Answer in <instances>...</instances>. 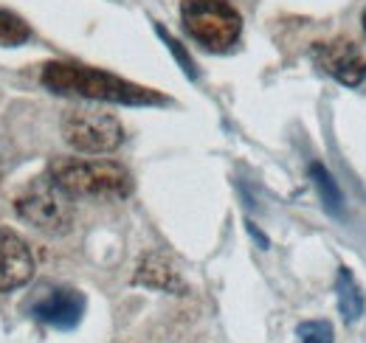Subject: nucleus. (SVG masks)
<instances>
[{"label": "nucleus", "mask_w": 366, "mask_h": 343, "mask_svg": "<svg viewBox=\"0 0 366 343\" xmlns=\"http://www.w3.org/2000/svg\"><path fill=\"white\" fill-rule=\"evenodd\" d=\"M43 85L54 93L82 96L93 101H113V104H164L167 101L149 87L133 85L107 71H96L74 62H48L43 68Z\"/></svg>", "instance_id": "obj_1"}, {"label": "nucleus", "mask_w": 366, "mask_h": 343, "mask_svg": "<svg viewBox=\"0 0 366 343\" xmlns=\"http://www.w3.org/2000/svg\"><path fill=\"white\" fill-rule=\"evenodd\" d=\"M48 177L71 197H127L133 192V174L116 161H79L59 158L51 164Z\"/></svg>", "instance_id": "obj_2"}, {"label": "nucleus", "mask_w": 366, "mask_h": 343, "mask_svg": "<svg viewBox=\"0 0 366 343\" xmlns=\"http://www.w3.org/2000/svg\"><path fill=\"white\" fill-rule=\"evenodd\" d=\"M183 29L209 51H229L239 40L242 17L229 0H183Z\"/></svg>", "instance_id": "obj_3"}, {"label": "nucleus", "mask_w": 366, "mask_h": 343, "mask_svg": "<svg viewBox=\"0 0 366 343\" xmlns=\"http://www.w3.org/2000/svg\"><path fill=\"white\" fill-rule=\"evenodd\" d=\"M62 138L71 149L85 155H107L122 146L124 127L116 116L99 110H68L62 119Z\"/></svg>", "instance_id": "obj_4"}, {"label": "nucleus", "mask_w": 366, "mask_h": 343, "mask_svg": "<svg viewBox=\"0 0 366 343\" xmlns=\"http://www.w3.org/2000/svg\"><path fill=\"white\" fill-rule=\"evenodd\" d=\"M17 214L46 234H65L74 222L71 194H65L51 177H46L17 197Z\"/></svg>", "instance_id": "obj_5"}, {"label": "nucleus", "mask_w": 366, "mask_h": 343, "mask_svg": "<svg viewBox=\"0 0 366 343\" xmlns=\"http://www.w3.org/2000/svg\"><path fill=\"white\" fill-rule=\"evenodd\" d=\"M313 62L319 65L324 74H330L332 79H338L341 85L358 87L366 79V59L361 56L358 45L352 40H330V43H316L310 48Z\"/></svg>", "instance_id": "obj_6"}, {"label": "nucleus", "mask_w": 366, "mask_h": 343, "mask_svg": "<svg viewBox=\"0 0 366 343\" xmlns=\"http://www.w3.org/2000/svg\"><path fill=\"white\" fill-rule=\"evenodd\" d=\"M31 315L51 329H74L85 315V296L74 287H51L31 304Z\"/></svg>", "instance_id": "obj_7"}, {"label": "nucleus", "mask_w": 366, "mask_h": 343, "mask_svg": "<svg viewBox=\"0 0 366 343\" xmlns=\"http://www.w3.org/2000/svg\"><path fill=\"white\" fill-rule=\"evenodd\" d=\"M34 276L31 248L9 228H0V293L29 284Z\"/></svg>", "instance_id": "obj_8"}, {"label": "nucleus", "mask_w": 366, "mask_h": 343, "mask_svg": "<svg viewBox=\"0 0 366 343\" xmlns=\"http://www.w3.org/2000/svg\"><path fill=\"white\" fill-rule=\"evenodd\" d=\"M136 284L144 287H155V290H167V293H181L183 282L178 276V270L167 262L164 257L152 254V257H144L136 270Z\"/></svg>", "instance_id": "obj_9"}, {"label": "nucleus", "mask_w": 366, "mask_h": 343, "mask_svg": "<svg viewBox=\"0 0 366 343\" xmlns=\"http://www.w3.org/2000/svg\"><path fill=\"white\" fill-rule=\"evenodd\" d=\"M335 293H338L341 318H344L347 324H352V321H358V318L364 315V293H361V284L355 282V276H352L350 267H338Z\"/></svg>", "instance_id": "obj_10"}, {"label": "nucleus", "mask_w": 366, "mask_h": 343, "mask_svg": "<svg viewBox=\"0 0 366 343\" xmlns=\"http://www.w3.org/2000/svg\"><path fill=\"white\" fill-rule=\"evenodd\" d=\"M310 177H313V183H316V189H319L324 209H327L330 214H341V212H344V197H341V189H338V183L332 180V174L324 169L321 164H310Z\"/></svg>", "instance_id": "obj_11"}, {"label": "nucleus", "mask_w": 366, "mask_h": 343, "mask_svg": "<svg viewBox=\"0 0 366 343\" xmlns=\"http://www.w3.org/2000/svg\"><path fill=\"white\" fill-rule=\"evenodd\" d=\"M29 37H31L29 26H26L17 14L0 9V45H9V48H11V45H23Z\"/></svg>", "instance_id": "obj_12"}, {"label": "nucleus", "mask_w": 366, "mask_h": 343, "mask_svg": "<svg viewBox=\"0 0 366 343\" xmlns=\"http://www.w3.org/2000/svg\"><path fill=\"white\" fill-rule=\"evenodd\" d=\"M155 31H158V37H161V40L167 43V48L172 51V56H175V59L181 62L183 74H186L189 79H197V68H194V59H192V56L186 54V48H183V45L178 43V40H175V37H172V34H169V31H167L164 26H155Z\"/></svg>", "instance_id": "obj_13"}, {"label": "nucleus", "mask_w": 366, "mask_h": 343, "mask_svg": "<svg viewBox=\"0 0 366 343\" xmlns=\"http://www.w3.org/2000/svg\"><path fill=\"white\" fill-rule=\"evenodd\" d=\"M302 343H332V327L327 321H305L296 329Z\"/></svg>", "instance_id": "obj_14"}, {"label": "nucleus", "mask_w": 366, "mask_h": 343, "mask_svg": "<svg viewBox=\"0 0 366 343\" xmlns=\"http://www.w3.org/2000/svg\"><path fill=\"white\" fill-rule=\"evenodd\" d=\"M364 29H366V14H364Z\"/></svg>", "instance_id": "obj_15"}]
</instances>
